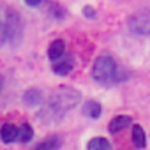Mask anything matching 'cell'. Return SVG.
Here are the masks:
<instances>
[{
  "instance_id": "15",
  "label": "cell",
  "mask_w": 150,
  "mask_h": 150,
  "mask_svg": "<svg viewBox=\"0 0 150 150\" xmlns=\"http://www.w3.org/2000/svg\"><path fill=\"white\" fill-rule=\"evenodd\" d=\"M4 41H6V27L0 23V46L4 44Z\"/></svg>"
},
{
  "instance_id": "14",
  "label": "cell",
  "mask_w": 150,
  "mask_h": 150,
  "mask_svg": "<svg viewBox=\"0 0 150 150\" xmlns=\"http://www.w3.org/2000/svg\"><path fill=\"white\" fill-rule=\"evenodd\" d=\"M32 136H34V129H32L28 124H23V125L18 129V139H20V141L27 143V141L32 139Z\"/></svg>"
},
{
  "instance_id": "9",
  "label": "cell",
  "mask_w": 150,
  "mask_h": 150,
  "mask_svg": "<svg viewBox=\"0 0 150 150\" xmlns=\"http://www.w3.org/2000/svg\"><path fill=\"white\" fill-rule=\"evenodd\" d=\"M64 51H65V46H64V41H53L51 44H50V50H48V55H50V58L55 62V60H58L62 55H64Z\"/></svg>"
},
{
  "instance_id": "4",
  "label": "cell",
  "mask_w": 150,
  "mask_h": 150,
  "mask_svg": "<svg viewBox=\"0 0 150 150\" xmlns=\"http://www.w3.org/2000/svg\"><path fill=\"white\" fill-rule=\"evenodd\" d=\"M21 32H23V23H21V18L20 14H9L7 16V23H6V39L9 37L11 41L14 39H20L21 37Z\"/></svg>"
},
{
  "instance_id": "3",
  "label": "cell",
  "mask_w": 150,
  "mask_h": 150,
  "mask_svg": "<svg viewBox=\"0 0 150 150\" xmlns=\"http://www.w3.org/2000/svg\"><path fill=\"white\" fill-rule=\"evenodd\" d=\"M127 27L136 35H150V9H143L132 14L127 21Z\"/></svg>"
},
{
  "instance_id": "10",
  "label": "cell",
  "mask_w": 150,
  "mask_h": 150,
  "mask_svg": "<svg viewBox=\"0 0 150 150\" xmlns=\"http://www.w3.org/2000/svg\"><path fill=\"white\" fill-rule=\"evenodd\" d=\"M83 113L90 118H99L101 115V104L96 103V101H87L85 103V108H83Z\"/></svg>"
},
{
  "instance_id": "1",
  "label": "cell",
  "mask_w": 150,
  "mask_h": 150,
  "mask_svg": "<svg viewBox=\"0 0 150 150\" xmlns=\"http://www.w3.org/2000/svg\"><path fill=\"white\" fill-rule=\"evenodd\" d=\"M78 103H80V92L78 90H74L71 87H60L50 96V99H48V103H46V106L39 117L44 118L46 124H51L55 120H60Z\"/></svg>"
},
{
  "instance_id": "2",
  "label": "cell",
  "mask_w": 150,
  "mask_h": 150,
  "mask_svg": "<svg viewBox=\"0 0 150 150\" xmlns=\"http://www.w3.org/2000/svg\"><path fill=\"white\" fill-rule=\"evenodd\" d=\"M92 76L96 81L104 83V85H115L125 80L127 74L117 65V62L111 57H99L94 62V69H92Z\"/></svg>"
},
{
  "instance_id": "17",
  "label": "cell",
  "mask_w": 150,
  "mask_h": 150,
  "mask_svg": "<svg viewBox=\"0 0 150 150\" xmlns=\"http://www.w3.org/2000/svg\"><path fill=\"white\" fill-rule=\"evenodd\" d=\"M83 14H87V16H94V11H92V7H85Z\"/></svg>"
},
{
  "instance_id": "7",
  "label": "cell",
  "mask_w": 150,
  "mask_h": 150,
  "mask_svg": "<svg viewBox=\"0 0 150 150\" xmlns=\"http://www.w3.org/2000/svg\"><path fill=\"white\" fill-rule=\"evenodd\" d=\"M131 122H132V120H131L129 117L120 115V117H115V118L110 122V127H108V129H110L111 134H115V132H120L122 129H125L127 125H131Z\"/></svg>"
},
{
  "instance_id": "16",
  "label": "cell",
  "mask_w": 150,
  "mask_h": 150,
  "mask_svg": "<svg viewBox=\"0 0 150 150\" xmlns=\"http://www.w3.org/2000/svg\"><path fill=\"white\" fill-rule=\"evenodd\" d=\"M25 2H27L28 6H39V4L42 2V0H25Z\"/></svg>"
},
{
  "instance_id": "13",
  "label": "cell",
  "mask_w": 150,
  "mask_h": 150,
  "mask_svg": "<svg viewBox=\"0 0 150 150\" xmlns=\"http://www.w3.org/2000/svg\"><path fill=\"white\" fill-rule=\"evenodd\" d=\"M132 141H134V145L138 146V148H141V146H145V131L141 129V125H134L132 127Z\"/></svg>"
},
{
  "instance_id": "6",
  "label": "cell",
  "mask_w": 150,
  "mask_h": 150,
  "mask_svg": "<svg viewBox=\"0 0 150 150\" xmlns=\"http://www.w3.org/2000/svg\"><path fill=\"white\" fill-rule=\"evenodd\" d=\"M0 138L4 143H13L14 139H18V127L13 124H6L0 129Z\"/></svg>"
},
{
  "instance_id": "8",
  "label": "cell",
  "mask_w": 150,
  "mask_h": 150,
  "mask_svg": "<svg viewBox=\"0 0 150 150\" xmlns=\"http://www.w3.org/2000/svg\"><path fill=\"white\" fill-rule=\"evenodd\" d=\"M41 101H42V94H41L39 90H35V88L27 90V92H25V96H23V103H25L27 106H32V108L39 106V104H41Z\"/></svg>"
},
{
  "instance_id": "5",
  "label": "cell",
  "mask_w": 150,
  "mask_h": 150,
  "mask_svg": "<svg viewBox=\"0 0 150 150\" xmlns=\"http://www.w3.org/2000/svg\"><path fill=\"white\" fill-rule=\"evenodd\" d=\"M53 71H55L57 74H60V76H65V74H69V72L72 71V60L67 58V57L64 58V55H62L58 60H55Z\"/></svg>"
},
{
  "instance_id": "11",
  "label": "cell",
  "mask_w": 150,
  "mask_h": 150,
  "mask_svg": "<svg viewBox=\"0 0 150 150\" xmlns=\"http://www.w3.org/2000/svg\"><path fill=\"white\" fill-rule=\"evenodd\" d=\"M87 148L88 150H110L111 148V143L108 139H104V138H94V139L88 141Z\"/></svg>"
},
{
  "instance_id": "12",
  "label": "cell",
  "mask_w": 150,
  "mask_h": 150,
  "mask_svg": "<svg viewBox=\"0 0 150 150\" xmlns=\"http://www.w3.org/2000/svg\"><path fill=\"white\" fill-rule=\"evenodd\" d=\"M60 146H62V139H58L57 136H53V138H48L46 141L39 143L37 145V150H57Z\"/></svg>"
}]
</instances>
